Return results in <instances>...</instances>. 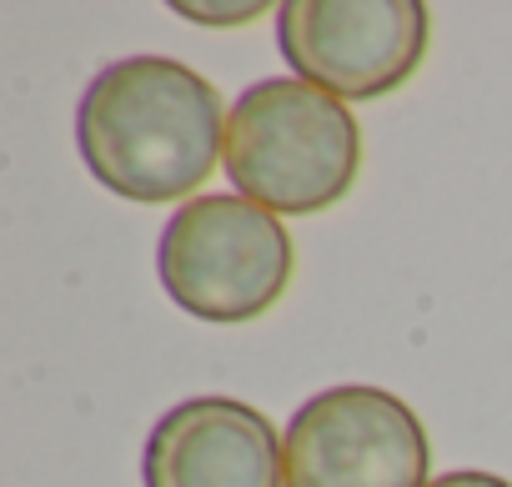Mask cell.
Returning a JSON list of instances; mask_svg holds the SVG:
<instances>
[{
    "instance_id": "3957f363",
    "label": "cell",
    "mask_w": 512,
    "mask_h": 487,
    "mask_svg": "<svg viewBox=\"0 0 512 487\" xmlns=\"http://www.w3.org/2000/svg\"><path fill=\"white\" fill-rule=\"evenodd\" d=\"M292 236L282 216L231 191L191 196L156 241L166 297L201 322L241 327L267 317L292 287Z\"/></svg>"
},
{
    "instance_id": "277c9868",
    "label": "cell",
    "mask_w": 512,
    "mask_h": 487,
    "mask_svg": "<svg viewBox=\"0 0 512 487\" xmlns=\"http://www.w3.org/2000/svg\"><path fill=\"white\" fill-rule=\"evenodd\" d=\"M427 41L422 0H287L277 11L282 61L337 101H377L407 86Z\"/></svg>"
},
{
    "instance_id": "5b68a950",
    "label": "cell",
    "mask_w": 512,
    "mask_h": 487,
    "mask_svg": "<svg viewBox=\"0 0 512 487\" xmlns=\"http://www.w3.org/2000/svg\"><path fill=\"white\" fill-rule=\"evenodd\" d=\"M427 467V427L387 387H327L287 422V487H427Z\"/></svg>"
},
{
    "instance_id": "6da1fadb",
    "label": "cell",
    "mask_w": 512,
    "mask_h": 487,
    "mask_svg": "<svg viewBox=\"0 0 512 487\" xmlns=\"http://www.w3.org/2000/svg\"><path fill=\"white\" fill-rule=\"evenodd\" d=\"M226 101L216 86L171 56L111 61L76 106V146L86 171L136 201H191L226 161Z\"/></svg>"
},
{
    "instance_id": "8992f818",
    "label": "cell",
    "mask_w": 512,
    "mask_h": 487,
    "mask_svg": "<svg viewBox=\"0 0 512 487\" xmlns=\"http://www.w3.org/2000/svg\"><path fill=\"white\" fill-rule=\"evenodd\" d=\"M146 487H287V442L236 397H186L156 417L141 452Z\"/></svg>"
},
{
    "instance_id": "ba28073f",
    "label": "cell",
    "mask_w": 512,
    "mask_h": 487,
    "mask_svg": "<svg viewBox=\"0 0 512 487\" xmlns=\"http://www.w3.org/2000/svg\"><path fill=\"white\" fill-rule=\"evenodd\" d=\"M427 487H512V482H507V477H497V472H482V467H457V472L432 477Z\"/></svg>"
},
{
    "instance_id": "7a4b0ae2",
    "label": "cell",
    "mask_w": 512,
    "mask_h": 487,
    "mask_svg": "<svg viewBox=\"0 0 512 487\" xmlns=\"http://www.w3.org/2000/svg\"><path fill=\"white\" fill-rule=\"evenodd\" d=\"M226 176L272 216H317L362 176V126L347 101L297 76L241 91L226 121Z\"/></svg>"
},
{
    "instance_id": "52a82bcc",
    "label": "cell",
    "mask_w": 512,
    "mask_h": 487,
    "mask_svg": "<svg viewBox=\"0 0 512 487\" xmlns=\"http://www.w3.org/2000/svg\"><path fill=\"white\" fill-rule=\"evenodd\" d=\"M171 11L186 16V21H201V26H246V21L262 16L267 6H262V0H226V6H216V0H176Z\"/></svg>"
}]
</instances>
